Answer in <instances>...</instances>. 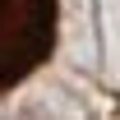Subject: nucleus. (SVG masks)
<instances>
[{
	"label": "nucleus",
	"mask_w": 120,
	"mask_h": 120,
	"mask_svg": "<svg viewBox=\"0 0 120 120\" xmlns=\"http://www.w3.org/2000/svg\"><path fill=\"white\" fill-rule=\"evenodd\" d=\"M60 0H0V92L37 74L56 51Z\"/></svg>",
	"instance_id": "nucleus-1"
}]
</instances>
